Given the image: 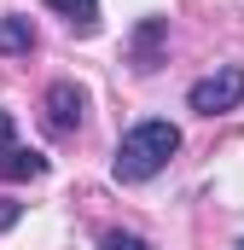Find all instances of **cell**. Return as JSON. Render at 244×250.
<instances>
[{
    "mask_svg": "<svg viewBox=\"0 0 244 250\" xmlns=\"http://www.w3.org/2000/svg\"><path fill=\"white\" fill-rule=\"evenodd\" d=\"M175 151H181V128L163 123V117H151V123H134V128L117 140L111 169H117V181L140 187V181H151V175H157V169H163Z\"/></svg>",
    "mask_w": 244,
    "mask_h": 250,
    "instance_id": "6da1fadb",
    "label": "cell"
},
{
    "mask_svg": "<svg viewBox=\"0 0 244 250\" xmlns=\"http://www.w3.org/2000/svg\"><path fill=\"white\" fill-rule=\"evenodd\" d=\"M239 99H244V70L239 64H221L215 76H203V82L186 87V105H192L198 117H221V111H233Z\"/></svg>",
    "mask_w": 244,
    "mask_h": 250,
    "instance_id": "7a4b0ae2",
    "label": "cell"
},
{
    "mask_svg": "<svg viewBox=\"0 0 244 250\" xmlns=\"http://www.w3.org/2000/svg\"><path fill=\"white\" fill-rule=\"evenodd\" d=\"M81 105H87V93H81L76 82H53V87H47V134H76Z\"/></svg>",
    "mask_w": 244,
    "mask_h": 250,
    "instance_id": "3957f363",
    "label": "cell"
},
{
    "mask_svg": "<svg viewBox=\"0 0 244 250\" xmlns=\"http://www.w3.org/2000/svg\"><path fill=\"white\" fill-rule=\"evenodd\" d=\"M0 175H6V181H41V175H47V157L29 151V146H6V151H0Z\"/></svg>",
    "mask_w": 244,
    "mask_h": 250,
    "instance_id": "277c9868",
    "label": "cell"
},
{
    "mask_svg": "<svg viewBox=\"0 0 244 250\" xmlns=\"http://www.w3.org/2000/svg\"><path fill=\"white\" fill-rule=\"evenodd\" d=\"M163 35H169V23H163V18H145V23L134 29V70H157Z\"/></svg>",
    "mask_w": 244,
    "mask_h": 250,
    "instance_id": "5b68a950",
    "label": "cell"
},
{
    "mask_svg": "<svg viewBox=\"0 0 244 250\" xmlns=\"http://www.w3.org/2000/svg\"><path fill=\"white\" fill-rule=\"evenodd\" d=\"M29 47H35V23H29V18H18V12H12V18H0V53H6V59H18V53H29Z\"/></svg>",
    "mask_w": 244,
    "mask_h": 250,
    "instance_id": "8992f818",
    "label": "cell"
},
{
    "mask_svg": "<svg viewBox=\"0 0 244 250\" xmlns=\"http://www.w3.org/2000/svg\"><path fill=\"white\" fill-rule=\"evenodd\" d=\"M47 6L70 18L76 35H93V29H99V0H47Z\"/></svg>",
    "mask_w": 244,
    "mask_h": 250,
    "instance_id": "52a82bcc",
    "label": "cell"
},
{
    "mask_svg": "<svg viewBox=\"0 0 244 250\" xmlns=\"http://www.w3.org/2000/svg\"><path fill=\"white\" fill-rule=\"evenodd\" d=\"M105 250H151V245H145L140 233H122L117 227V233H105Z\"/></svg>",
    "mask_w": 244,
    "mask_h": 250,
    "instance_id": "ba28073f",
    "label": "cell"
},
{
    "mask_svg": "<svg viewBox=\"0 0 244 250\" xmlns=\"http://www.w3.org/2000/svg\"><path fill=\"white\" fill-rule=\"evenodd\" d=\"M18 215H23V204H18V198H0V233L18 227Z\"/></svg>",
    "mask_w": 244,
    "mask_h": 250,
    "instance_id": "9c48e42d",
    "label": "cell"
},
{
    "mask_svg": "<svg viewBox=\"0 0 244 250\" xmlns=\"http://www.w3.org/2000/svg\"><path fill=\"white\" fill-rule=\"evenodd\" d=\"M18 146V128H12V111H0V151Z\"/></svg>",
    "mask_w": 244,
    "mask_h": 250,
    "instance_id": "30bf717a",
    "label": "cell"
},
{
    "mask_svg": "<svg viewBox=\"0 0 244 250\" xmlns=\"http://www.w3.org/2000/svg\"><path fill=\"white\" fill-rule=\"evenodd\" d=\"M233 250H244V239H239V245H233Z\"/></svg>",
    "mask_w": 244,
    "mask_h": 250,
    "instance_id": "8fae6325",
    "label": "cell"
}]
</instances>
